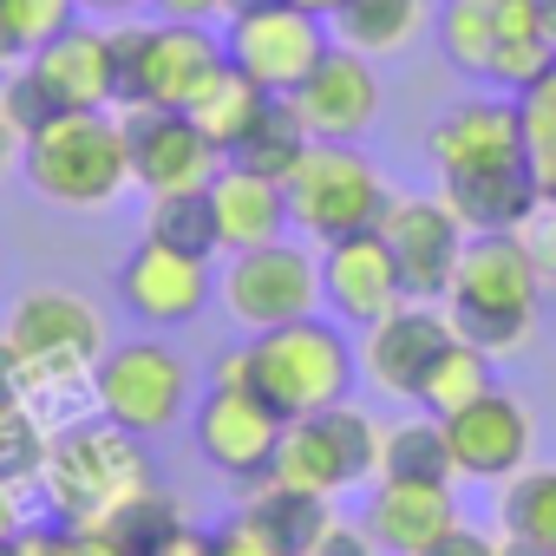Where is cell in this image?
Here are the masks:
<instances>
[{"instance_id":"1","label":"cell","mask_w":556,"mask_h":556,"mask_svg":"<svg viewBox=\"0 0 556 556\" xmlns=\"http://www.w3.org/2000/svg\"><path fill=\"white\" fill-rule=\"evenodd\" d=\"M40 491L66 530H105L125 504H138L151 491L138 432H125L112 419H79V426L53 432L47 458H40Z\"/></svg>"},{"instance_id":"2","label":"cell","mask_w":556,"mask_h":556,"mask_svg":"<svg viewBox=\"0 0 556 556\" xmlns=\"http://www.w3.org/2000/svg\"><path fill=\"white\" fill-rule=\"evenodd\" d=\"M536 268L523 255V236L517 229H497V236H465V255H458V275L445 289V315H452V334L484 348V354H510L530 341L536 328Z\"/></svg>"},{"instance_id":"3","label":"cell","mask_w":556,"mask_h":556,"mask_svg":"<svg viewBox=\"0 0 556 556\" xmlns=\"http://www.w3.org/2000/svg\"><path fill=\"white\" fill-rule=\"evenodd\" d=\"M354 367H361V354L348 348V328L321 321V315H302L289 328H268L249 341V393L262 406H275L289 426L315 419L328 406H348Z\"/></svg>"},{"instance_id":"4","label":"cell","mask_w":556,"mask_h":556,"mask_svg":"<svg viewBox=\"0 0 556 556\" xmlns=\"http://www.w3.org/2000/svg\"><path fill=\"white\" fill-rule=\"evenodd\" d=\"M8 348L21 354V400H73L92 387V367L105 361V321L73 289H27L8 315Z\"/></svg>"},{"instance_id":"5","label":"cell","mask_w":556,"mask_h":556,"mask_svg":"<svg viewBox=\"0 0 556 556\" xmlns=\"http://www.w3.org/2000/svg\"><path fill=\"white\" fill-rule=\"evenodd\" d=\"M21 170L60 210H105L131 184L125 118H112V112H60L47 131H34L21 144Z\"/></svg>"},{"instance_id":"6","label":"cell","mask_w":556,"mask_h":556,"mask_svg":"<svg viewBox=\"0 0 556 556\" xmlns=\"http://www.w3.org/2000/svg\"><path fill=\"white\" fill-rule=\"evenodd\" d=\"M118 53V105L125 112H190V99L223 66V34L203 21H157V27H112Z\"/></svg>"},{"instance_id":"7","label":"cell","mask_w":556,"mask_h":556,"mask_svg":"<svg viewBox=\"0 0 556 556\" xmlns=\"http://www.w3.org/2000/svg\"><path fill=\"white\" fill-rule=\"evenodd\" d=\"M282 190H289V223L302 236H315V242H341V236L380 229L387 197H393L361 144H308Z\"/></svg>"},{"instance_id":"8","label":"cell","mask_w":556,"mask_h":556,"mask_svg":"<svg viewBox=\"0 0 556 556\" xmlns=\"http://www.w3.org/2000/svg\"><path fill=\"white\" fill-rule=\"evenodd\" d=\"M216 295L236 328L268 334L302 315H321V255L295 249V236H275L262 249H236L229 268L216 275Z\"/></svg>"},{"instance_id":"9","label":"cell","mask_w":556,"mask_h":556,"mask_svg":"<svg viewBox=\"0 0 556 556\" xmlns=\"http://www.w3.org/2000/svg\"><path fill=\"white\" fill-rule=\"evenodd\" d=\"M367 478H380V426L354 400L328 406L315 419H295L282 432L275 471H268V484H289L308 497H334V491H354Z\"/></svg>"},{"instance_id":"10","label":"cell","mask_w":556,"mask_h":556,"mask_svg":"<svg viewBox=\"0 0 556 556\" xmlns=\"http://www.w3.org/2000/svg\"><path fill=\"white\" fill-rule=\"evenodd\" d=\"M328 47H334L328 21L308 8H289V0H255L223 27V60L268 92H295L328 60Z\"/></svg>"},{"instance_id":"11","label":"cell","mask_w":556,"mask_h":556,"mask_svg":"<svg viewBox=\"0 0 556 556\" xmlns=\"http://www.w3.org/2000/svg\"><path fill=\"white\" fill-rule=\"evenodd\" d=\"M92 406H99V419H112L138 439L170 432L190 406V367L164 341L105 348V361L92 367Z\"/></svg>"},{"instance_id":"12","label":"cell","mask_w":556,"mask_h":556,"mask_svg":"<svg viewBox=\"0 0 556 556\" xmlns=\"http://www.w3.org/2000/svg\"><path fill=\"white\" fill-rule=\"evenodd\" d=\"M380 242L393 249L406 302H445L465 255V223L445 210V197H387Z\"/></svg>"},{"instance_id":"13","label":"cell","mask_w":556,"mask_h":556,"mask_svg":"<svg viewBox=\"0 0 556 556\" xmlns=\"http://www.w3.org/2000/svg\"><path fill=\"white\" fill-rule=\"evenodd\" d=\"M282 432H289V419L262 406L249 387H210L197 406V452L236 484H268Z\"/></svg>"},{"instance_id":"14","label":"cell","mask_w":556,"mask_h":556,"mask_svg":"<svg viewBox=\"0 0 556 556\" xmlns=\"http://www.w3.org/2000/svg\"><path fill=\"white\" fill-rule=\"evenodd\" d=\"M426 151H432L439 184L517 170V164H530L523 112H517V99H465V105H452V112L426 131Z\"/></svg>"},{"instance_id":"15","label":"cell","mask_w":556,"mask_h":556,"mask_svg":"<svg viewBox=\"0 0 556 556\" xmlns=\"http://www.w3.org/2000/svg\"><path fill=\"white\" fill-rule=\"evenodd\" d=\"M439 426H445V452H452V471H458V478L510 484V478L530 465V439H536V426H530L523 400H510L504 387H491L484 400L445 413Z\"/></svg>"},{"instance_id":"16","label":"cell","mask_w":556,"mask_h":556,"mask_svg":"<svg viewBox=\"0 0 556 556\" xmlns=\"http://www.w3.org/2000/svg\"><path fill=\"white\" fill-rule=\"evenodd\" d=\"M125 151H131V184L151 197L210 190V177L223 170V151L197 131L190 112H125Z\"/></svg>"},{"instance_id":"17","label":"cell","mask_w":556,"mask_h":556,"mask_svg":"<svg viewBox=\"0 0 556 556\" xmlns=\"http://www.w3.org/2000/svg\"><path fill=\"white\" fill-rule=\"evenodd\" d=\"M400 302H406V289H400V268H393V249L380 242V229L321 242V308L341 328H374Z\"/></svg>"},{"instance_id":"18","label":"cell","mask_w":556,"mask_h":556,"mask_svg":"<svg viewBox=\"0 0 556 556\" xmlns=\"http://www.w3.org/2000/svg\"><path fill=\"white\" fill-rule=\"evenodd\" d=\"M282 99L295 105V118L308 125L315 144H354V138L380 118V73H374L361 53L328 47V60H321L295 92H282Z\"/></svg>"},{"instance_id":"19","label":"cell","mask_w":556,"mask_h":556,"mask_svg":"<svg viewBox=\"0 0 556 556\" xmlns=\"http://www.w3.org/2000/svg\"><path fill=\"white\" fill-rule=\"evenodd\" d=\"M210 262H197V255H177V249H164V242H138L125 262H118V302L138 315V321H151V328H177V321H190L203 302H210Z\"/></svg>"},{"instance_id":"20","label":"cell","mask_w":556,"mask_h":556,"mask_svg":"<svg viewBox=\"0 0 556 556\" xmlns=\"http://www.w3.org/2000/svg\"><path fill=\"white\" fill-rule=\"evenodd\" d=\"M445 341H452V315H445V308H432V302H400L393 315H380V321L367 328L361 367H367V380H374L380 393L413 400Z\"/></svg>"},{"instance_id":"21","label":"cell","mask_w":556,"mask_h":556,"mask_svg":"<svg viewBox=\"0 0 556 556\" xmlns=\"http://www.w3.org/2000/svg\"><path fill=\"white\" fill-rule=\"evenodd\" d=\"M27 66L53 86V99L66 112H112L118 105V53H112V34H99V27L73 21L60 40L27 53Z\"/></svg>"},{"instance_id":"22","label":"cell","mask_w":556,"mask_h":556,"mask_svg":"<svg viewBox=\"0 0 556 556\" xmlns=\"http://www.w3.org/2000/svg\"><path fill=\"white\" fill-rule=\"evenodd\" d=\"M458 497L452 484H419V478H380L367 497V530L387 556H419L445 530H458Z\"/></svg>"},{"instance_id":"23","label":"cell","mask_w":556,"mask_h":556,"mask_svg":"<svg viewBox=\"0 0 556 556\" xmlns=\"http://www.w3.org/2000/svg\"><path fill=\"white\" fill-rule=\"evenodd\" d=\"M210 203H216V236L223 249H262L289 229V190L275 184V177H255V170H236L223 164L210 177Z\"/></svg>"},{"instance_id":"24","label":"cell","mask_w":556,"mask_h":556,"mask_svg":"<svg viewBox=\"0 0 556 556\" xmlns=\"http://www.w3.org/2000/svg\"><path fill=\"white\" fill-rule=\"evenodd\" d=\"M445 210L465 223V236H497V229H523L536 210H543V190H536V170L517 164V170H491V177H458V184H439Z\"/></svg>"},{"instance_id":"25","label":"cell","mask_w":556,"mask_h":556,"mask_svg":"<svg viewBox=\"0 0 556 556\" xmlns=\"http://www.w3.org/2000/svg\"><path fill=\"white\" fill-rule=\"evenodd\" d=\"M426 27H432V0H341V8L328 14L334 47H348L361 60L406 53Z\"/></svg>"},{"instance_id":"26","label":"cell","mask_w":556,"mask_h":556,"mask_svg":"<svg viewBox=\"0 0 556 556\" xmlns=\"http://www.w3.org/2000/svg\"><path fill=\"white\" fill-rule=\"evenodd\" d=\"M556 66V40L536 21V0H497V40H491V66L484 79L510 99H523L543 73Z\"/></svg>"},{"instance_id":"27","label":"cell","mask_w":556,"mask_h":556,"mask_svg":"<svg viewBox=\"0 0 556 556\" xmlns=\"http://www.w3.org/2000/svg\"><path fill=\"white\" fill-rule=\"evenodd\" d=\"M315 138H308V125L295 118V105L275 92L268 105H262V118L229 144V157L223 164H236V170H255V177H275V184H289V170L302 164V151H308Z\"/></svg>"},{"instance_id":"28","label":"cell","mask_w":556,"mask_h":556,"mask_svg":"<svg viewBox=\"0 0 556 556\" xmlns=\"http://www.w3.org/2000/svg\"><path fill=\"white\" fill-rule=\"evenodd\" d=\"M268 99H275L268 86H255L249 73H236V66L223 60V66L210 73V86L190 99V118H197V131H203L223 157H229V144H236V138L262 118V105H268Z\"/></svg>"},{"instance_id":"29","label":"cell","mask_w":556,"mask_h":556,"mask_svg":"<svg viewBox=\"0 0 556 556\" xmlns=\"http://www.w3.org/2000/svg\"><path fill=\"white\" fill-rule=\"evenodd\" d=\"M491 361L497 354H484V348H471V341H445L439 348V361L426 367V380H419V393H413V406H426L432 419H445V413H458V406H471V400H484L497 380H491Z\"/></svg>"},{"instance_id":"30","label":"cell","mask_w":556,"mask_h":556,"mask_svg":"<svg viewBox=\"0 0 556 556\" xmlns=\"http://www.w3.org/2000/svg\"><path fill=\"white\" fill-rule=\"evenodd\" d=\"M380 478H419V484H452V452H445V426L426 419H393L380 426Z\"/></svg>"},{"instance_id":"31","label":"cell","mask_w":556,"mask_h":556,"mask_svg":"<svg viewBox=\"0 0 556 556\" xmlns=\"http://www.w3.org/2000/svg\"><path fill=\"white\" fill-rule=\"evenodd\" d=\"M432 34H439L445 66L484 79L491 40H497V0H439V8H432Z\"/></svg>"},{"instance_id":"32","label":"cell","mask_w":556,"mask_h":556,"mask_svg":"<svg viewBox=\"0 0 556 556\" xmlns=\"http://www.w3.org/2000/svg\"><path fill=\"white\" fill-rule=\"evenodd\" d=\"M144 236H151V242H164V249H177V255L210 262V255L223 249L210 190H170V197H151V223H144Z\"/></svg>"},{"instance_id":"33","label":"cell","mask_w":556,"mask_h":556,"mask_svg":"<svg viewBox=\"0 0 556 556\" xmlns=\"http://www.w3.org/2000/svg\"><path fill=\"white\" fill-rule=\"evenodd\" d=\"M497 523H504V536L556 549V465H523L497 497Z\"/></svg>"},{"instance_id":"34","label":"cell","mask_w":556,"mask_h":556,"mask_svg":"<svg viewBox=\"0 0 556 556\" xmlns=\"http://www.w3.org/2000/svg\"><path fill=\"white\" fill-rule=\"evenodd\" d=\"M249 510L268 523V536L282 543L289 556H308L315 549V536L334 523V510H328V497H308V491H289V484H255V497H249Z\"/></svg>"},{"instance_id":"35","label":"cell","mask_w":556,"mask_h":556,"mask_svg":"<svg viewBox=\"0 0 556 556\" xmlns=\"http://www.w3.org/2000/svg\"><path fill=\"white\" fill-rule=\"evenodd\" d=\"M105 536H112L125 556H184V543H190V523L177 517V504H170V497L144 491L138 504H125V510L105 523Z\"/></svg>"},{"instance_id":"36","label":"cell","mask_w":556,"mask_h":556,"mask_svg":"<svg viewBox=\"0 0 556 556\" xmlns=\"http://www.w3.org/2000/svg\"><path fill=\"white\" fill-rule=\"evenodd\" d=\"M517 112H523V144H530L536 190H543V203H556V66L517 99Z\"/></svg>"},{"instance_id":"37","label":"cell","mask_w":556,"mask_h":556,"mask_svg":"<svg viewBox=\"0 0 556 556\" xmlns=\"http://www.w3.org/2000/svg\"><path fill=\"white\" fill-rule=\"evenodd\" d=\"M60 112H66V105L53 99V86H47L34 66H14L8 79H0V118H8V125L21 131V144H27L34 131H47Z\"/></svg>"},{"instance_id":"38","label":"cell","mask_w":556,"mask_h":556,"mask_svg":"<svg viewBox=\"0 0 556 556\" xmlns=\"http://www.w3.org/2000/svg\"><path fill=\"white\" fill-rule=\"evenodd\" d=\"M40 458H47V432H40L34 406L0 393V471L34 484V478H40Z\"/></svg>"},{"instance_id":"39","label":"cell","mask_w":556,"mask_h":556,"mask_svg":"<svg viewBox=\"0 0 556 556\" xmlns=\"http://www.w3.org/2000/svg\"><path fill=\"white\" fill-rule=\"evenodd\" d=\"M79 21V0H8V27L21 40V53H40L47 40H60Z\"/></svg>"},{"instance_id":"40","label":"cell","mask_w":556,"mask_h":556,"mask_svg":"<svg viewBox=\"0 0 556 556\" xmlns=\"http://www.w3.org/2000/svg\"><path fill=\"white\" fill-rule=\"evenodd\" d=\"M517 236H523V255H530V268H536V289L556 295V203H543Z\"/></svg>"},{"instance_id":"41","label":"cell","mask_w":556,"mask_h":556,"mask_svg":"<svg viewBox=\"0 0 556 556\" xmlns=\"http://www.w3.org/2000/svg\"><path fill=\"white\" fill-rule=\"evenodd\" d=\"M308 556H380V543H374V530H367V523L334 517V523L315 536V549H308Z\"/></svg>"},{"instance_id":"42","label":"cell","mask_w":556,"mask_h":556,"mask_svg":"<svg viewBox=\"0 0 556 556\" xmlns=\"http://www.w3.org/2000/svg\"><path fill=\"white\" fill-rule=\"evenodd\" d=\"M419 556H497V536H484V530H471V523H458V530H445L432 549H419Z\"/></svg>"},{"instance_id":"43","label":"cell","mask_w":556,"mask_h":556,"mask_svg":"<svg viewBox=\"0 0 556 556\" xmlns=\"http://www.w3.org/2000/svg\"><path fill=\"white\" fill-rule=\"evenodd\" d=\"M53 556H125L105 530H66L60 523V543H53Z\"/></svg>"},{"instance_id":"44","label":"cell","mask_w":556,"mask_h":556,"mask_svg":"<svg viewBox=\"0 0 556 556\" xmlns=\"http://www.w3.org/2000/svg\"><path fill=\"white\" fill-rule=\"evenodd\" d=\"M21 497H27V478H8V471H0V543L27 530V510H21Z\"/></svg>"},{"instance_id":"45","label":"cell","mask_w":556,"mask_h":556,"mask_svg":"<svg viewBox=\"0 0 556 556\" xmlns=\"http://www.w3.org/2000/svg\"><path fill=\"white\" fill-rule=\"evenodd\" d=\"M151 8L164 14V21H216V14H229V0H151Z\"/></svg>"},{"instance_id":"46","label":"cell","mask_w":556,"mask_h":556,"mask_svg":"<svg viewBox=\"0 0 556 556\" xmlns=\"http://www.w3.org/2000/svg\"><path fill=\"white\" fill-rule=\"evenodd\" d=\"M53 543H60V523L53 530H21V536H8V543H0V556H53Z\"/></svg>"},{"instance_id":"47","label":"cell","mask_w":556,"mask_h":556,"mask_svg":"<svg viewBox=\"0 0 556 556\" xmlns=\"http://www.w3.org/2000/svg\"><path fill=\"white\" fill-rule=\"evenodd\" d=\"M210 387H249V348H229L223 361H216V380Z\"/></svg>"},{"instance_id":"48","label":"cell","mask_w":556,"mask_h":556,"mask_svg":"<svg viewBox=\"0 0 556 556\" xmlns=\"http://www.w3.org/2000/svg\"><path fill=\"white\" fill-rule=\"evenodd\" d=\"M0 393H8V400H21V354L8 348V334H0Z\"/></svg>"},{"instance_id":"49","label":"cell","mask_w":556,"mask_h":556,"mask_svg":"<svg viewBox=\"0 0 556 556\" xmlns=\"http://www.w3.org/2000/svg\"><path fill=\"white\" fill-rule=\"evenodd\" d=\"M14 164H21V131H14L8 118H0V177H8Z\"/></svg>"},{"instance_id":"50","label":"cell","mask_w":556,"mask_h":556,"mask_svg":"<svg viewBox=\"0 0 556 556\" xmlns=\"http://www.w3.org/2000/svg\"><path fill=\"white\" fill-rule=\"evenodd\" d=\"M14 60H27V53H21V40L8 27V0H0V66H14Z\"/></svg>"},{"instance_id":"51","label":"cell","mask_w":556,"mask_h":556,"mask_svg":"<svg viewBox=\"0 0 556 556\" xmlns=\"http://www.w3.org/2000/svg\"><path fill=\"white\" fill-rule=\"evenodd\" d=\"M79 8H86V14H112V21H118V14H138L144 0H79Z\"/></svg>"},{"instance_id":"52","label":"cell","mask_w":556,"mask_h":556,"mask_svg":"<svg viewBox=\"0 0 556 556\" xmlns=\"http://www.w3.org/2000/svg\"><path fill=\"white\" fill-rule=\"evenodd\" d=\"M497 556H556L543 543H523V536H497Z\"/></svg>"},{"instance_id":"53","label":"cell","mask_w":556,"mask_h":556,"mask_svg":"<svg viewBox=\"0 0 556 556\" xmlns=\"http://www.w3.org/2000/svg\"><path fill=\"white\" fill-rule=\"evenodd\" d=\"M536 21H543V34L556 40V0H536Z\"/></svg>"},{"instance_id":"54","label":"cell","mask_w":556,"mask_h":556,"mask_svg":"<svg viewBox=\"0 0 556 556\" xmlns=\"http://www.w3.org/2000/svg\"><path fill=\"white\" fill-rule=\"evenodd\" d=\"M289 8H308V14H321V21H328V14L341 8V0H289Z\"/></svg>"}]
</instances>
